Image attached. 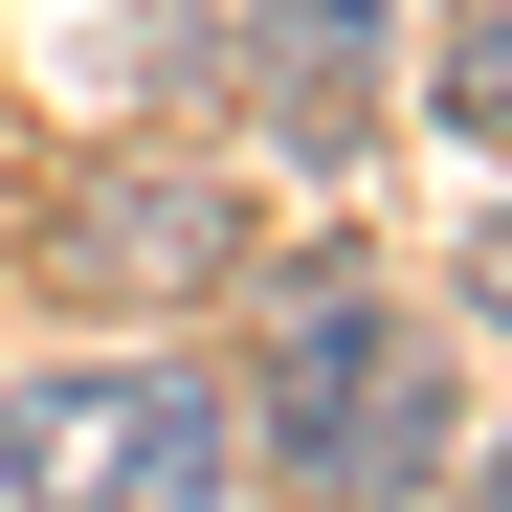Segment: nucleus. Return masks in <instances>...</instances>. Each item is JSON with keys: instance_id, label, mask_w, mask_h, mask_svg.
<instances>
[{"instance_id": "5", "label": "nucleus", "mask_w": 512, "mask_h": 512, "mask_svg": "<svg viewBox=\"0 0 512 512\" xmlns=\"http://www.w3.org/2000/svg\"><path fill=\"white\" fill-rule=\"evenodd\" d=\"M468 290H490V334H512V223H490V245H468Z\"/></svg>"}, {"instance_id": "2", "label": "nucleus", "mask_w": 512, "mask_h": 512, "mask_svg": "<svg viewBox=\"0 0 512 512\" xmlns=\"http://www.w3.org/2000/svg\"><path fill=\"white\" fill-rule=\"evenodd\" d=\"M268 446L312 490H423V468H446V379H423V334L357 268H290L268 290Z\"/></svg>"}, {"instance_id": "4", "label": "nucleus", "mask_w": 512, "mask_h": 512, "mask_svg": "<svg viewBox=\"0 0 512 512\" xmlns=\"http://www.w3.org/2000/svg\"><path fill=\"white\" fill-rule=\"evenodd\" d=\"M468 112L512 134V0H490V23H468Z\"/></svg>"}, {"instance_id": "6", "label": "nucleus", "mask_w": 512, "mask_h": 512, "mask_svg": "<svg viewBox=\"0 0 512 512\" xmlns=\"http://www.w3.org/2000/svg\"><path fill=\"white\" fill-rule=\"evenodd\" d=\"M490 512H512V490H490Z\"/></svg>"}, {"instance_id": "1", "label": "nucleus", "mask_w": 512, "mask_h": 512, "mask_svg": "<svg viewBox=\"0 0 512 512\" xmlns=\"http://www.w3.org/2000/svg\"><path fill=\"white\" fill-rule=\"evenodd\" d=\"M0 512H223V401L179 357L0 379Z\"/></svg>"}, {"instance_id": "3", "label": "nucleus", "mask_w": 512, "mask_h": 512, "mask_svg": "<svg viewBox=\"0 0 512 512\" xmlns=\"http://www.w3.org/2000/svg\"><path fill=\"white\" fill-rule=\"evenodd\" d=\"M245 23V90L290 134H357V67H379V0H223Z\"/></svg>"}]
</instances>
